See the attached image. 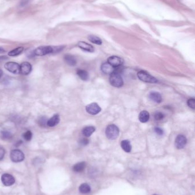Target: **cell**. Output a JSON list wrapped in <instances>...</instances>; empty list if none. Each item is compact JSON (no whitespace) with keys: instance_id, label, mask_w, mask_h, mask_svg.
I'll use <instances>...</instances> for the list:
<instances>
[{"instance_id":"cell-2","label":"cell","mask_w":195,"mask_h":195,"mask_svg":"<svg viewBox=\"0 0 195 195\" xmlns=\"http://www.w3.org/2000/svg\"><path fill=\"white\" fill-rule=\"evenodd\" d=\"M105 134L108 139L115 140L119 135V129L115 124H110L106 128Z\"/></svg>"},{"instance_id":"cell-18","label":"cell","mask_w":195,"mask_h":195,"mask_svg":"<svg viewBox=\"0 0 195 195\" xmlns=\"http://www.w3.org/2000/svg\"><path fill=\"white\" fill-rule=\"evenodd\" d=\"M77 74L80 77V79L84 81H87L89 80V75L87 71L83 69H78L77 70Z\"/></svg>"},{"instance_id":"cell-30","label":"cell","mask_w":195,"mask_h":195,"mask_svg":"<svg viewBox=\"0 0 195 195\" xmlns=\"http://www.w3.org/2000/svg\"><path fill=\"white\" fill-rule=\"evenodd\" d=\"M32 0H21L20 4V7L23 8V7L26 6V5H28V4L30 3V2Z\"/></svg>"},{"instance_id":"cell-25","label":"cell","mask_w":195,"mask_h":195,"mask_svg":"<svg viewBox=\"0 0 195 195\" xmlns=\"http://www.w3.org/2000/svg\"><path fill=\"white\" fill-rule=\"evenodd\" d=\"M1 135L2 138L3 139H10L12 138V134L9 131H2L1 132Z\"/></svg>"},{"instance_id":"cell-26","label":"cell","mask_w":195,"mask_h":195,"mask_svg":"<svg viewBox=\"0 0 195 195\" xmlns=\"http://www.w3.org/2000/svg\"><path fill=\"white\" fill-rule=\"evenodd\" d=\"M47 118H46L45 116H41L39 118V119L38 120V123L41 127H45L47 123Z\"/></svg>"},{"instance_id":"cell-20","label":"cell","mask_w":195,"mask_h":195,"mask_svg":"<svg viewBox=\"0 0 195 195\" xmlns=\"http://www.w3.org/2000/svg\"><path fill=\"white\" fill-rule=\"evenodd\" d=\"M121 147L124 151L126 152H130L132 150V146L131 143L128 140H124L121 142Z\"/></svg>"},{"instance_id":"cell-37","label":"cell","mask_w":195,"mask_h":195,"mask_svg":"<svg viewBox=\"0 0 195 195\" xmlns=\"http://www.w3.org/2000/svg\"></svg>"},{"instance_id":"cell-24","label":"cell","mask_w":195,"mask_h":195,"mask_svg":"<svg viewBox=\"0 0 195 195\" xmlns=\"http://www.w3.org/2000/svg\"><path fill=\"white\" fill-rule=\"evenodd\" d=\"M91 187L87 183L82 184L79 187V191L81 193L86 194L91 191Z\"/></svg>"},{"instance_id":"cell-16","label":"cell","mask_w":195,"mask_h":195,"mask_svg":"<svg viewBox=\"0 0 195 195\" xmlns=\"http://www.w3.org/2000/svg\"><path fill=\"white\" fill-rule=\"evenodd\" d=\"M64 60L65 62L71 66H75L77 64L76 58L71 54H66L64 56Z\"/></svg>"},{"instance_id":"cell-6","label":"cell","mask_w":195,"mask_h":195,"mask_svg":"<svg viewBox=\"0 0 195 195\" xmlns=\"http://www.w3.org/2000/svg\"><path fill=\"white\" fill-rule=\"evenodd\" d=\"M4 68L8 72L14 74H18L20 73V65L14 62H8L4 65Z\"/></svg>"},{"instance_id":"cell-1","label":"cell","mask_w":195,"mask_h":195,"mask_svg":"<svg viewBox=\"0 0 195 195\" xmlns=\"http://www.w3.org/2000/svg\"><path fill=\"white\" fill-rule=\"evenodd\" d=\"M65 48L64 46H43L36 48L33 51L34 56H44L49 54L59 53L62 51Z\"/></svg>"},{"instance_id":"cell-21","label":"cell","mask_w":195,"mask_h":195,"mask_svg":"<svg viewBox=\"0 0 195 195\" xmlns=\"http://www.w3.org/2000/svg\"><path fill=\"white\" fill-rule=\"evenodd\" d=\"M86 167V163L83 162L76 164L73 167V170L75 172H82Z\"/></svg>"},{"instance_id":"cell-22","label":"cell","mask_w":195,"mask_h":195,"mask_svg":"<svg viewBox=\"0 0 195 195\" xmlns=\"http://www.w3.org/2000/svg\"><path fill=\"white\" fill-rule=\"evenodd\" d=\"M24 47H22V46L18 47L12 50L10 52H9L8 56L10 57H16V56H19L22 52H24Z\"/></svg>"},{"instance_id":"cell-15","label":"cell","mask_w":195,"mask_h":195,"mask_svg":"<svg viewBox=\"0 0 195 195\" xmlns=\"http://www.w3.org/2000/svg\"><path fill=\"white\" fill-rule=\"evenodd\" d=\"M60 116L58 114H55L52 116L51 119L48 120L47 125L48 127H55L60 123Z\"/></svg>"},{"instance_id":"cell-10","label":"cell","mask_w":195,"mask_h":195,"mask_svg":"<svg viewBox=\"0 0 195 195\" xmlns=\"http://www.w3.org/2000/svg\"><path fill=\"white\" fill-rule=\"evenodd\" d=\"M187 143V139L186 138V137L183 135H179L176 137L175 139L176 147L177 149H182L183 148L186 144Z\"/></svg>"},{"instance_id":"cell-11","label":"cell","mask_w":195,"mask_h":195,"mask_svg":"<svg viewBox=\"0 0 195 195\" xmlns=\"http://www.w3.org/2000/svg\"><path fill=\"white\" fill-rule=\"evenodd\" d=\"M20 73L22 75L27 76L32 72V64L28 62H24L20 64Z\"/></svg>"},{"instance_id":"cell-34","label":"cell","mask_w":195,"mask_h":195,"mask_svg":"<svg viewBox=\"0 0 195 195\" xmlns=\"http://www.w3.org/2000/svg\"><path fill=\"white\" fill-rule=\"evenodd\" d=\"M8 60V58L6 56H0V62L4 60Z\"/></svg>"},{"instance_id":"cell-28","label":"cell","mask_w":195,"mask_h":195,"mask_svg":"<svg viewBox=\"0 0 195 195\" xmlns=\"http://www.w3.org/2000/svg\"><path fill=\"white\" fill-rule=\"evenodd\" d=\"M165 116L164 115L163 113L161 112H156L154 114V118L156 120H161L164 118Z\"/></svg>"},{"instance_id":"cell-31","label":"cell","mask_w":195,"mask_h":195,"mask_svg":"<svg viewBox=\"0 0 195 195\" xmlns=\"http://www.w3.org/2000/svg\"><path fill=\"white\" fill-rule=\"evenodd\" d=\"M89 142V141L87 138H82L80 140V142H79L80 144L83 146H85L88 145Z\"/></svg>"},{"instance_id":"cell-35","label":"cell","mask_w":195,"mask_h":195,"mask_svg":"<svg viewBox=\"0 0 195 195\" xmlns=\"http://www.w3.org/2000/svg\"><path fill=\"white\" fill-rule=\"evenodd\" d=\"M4 52H5V50H4V49L0 48V53H4Z\"/></svg>"},{"instance_id":"cell-9","label":"cell","mask_w":195,"mask_h":195,"mask_svg":"<svg viewBox=\"0 0 195 195\" xmlns=\"http://www.w3.org/2000/svg\"><path fill=\"white\" fill-rule=\"evenodd\" d=\"M1 181L2 183L4 184V185L9 187L14 184L15 179L13 176L10 174H4L1 176Z\"/></svg>"},{"instance_id":"cell-29","label":"cell","mask_w":195,"mask_h":195,"mask_svg":"<svg viewBox=\"0 0 195 195\" xmlns=\"http://www.w3.org/2000/svg\"><path fill=\"white\" fill-rule=\"evenodd\" d=\"M188 106L192 109L195 108V99L194 98H191L188 99L187 102Z\"/></svg>"},{"instance_id":"cell-4","label":"cell","mask_w":195,"mask_h":195,"mask_svg":"<svg viewBox=\"0 0 195 195\" xmlns=\"http://www.w3.org/2000/svg\"><path fill=\"white\" fill-rule=\"evenodd\" d=\"M137 76L140 80L144 82L150 84H156L157 82V80L156 78L145 71L141 70L138 72Z\"/></svg>"},{"instance_id":"cell-17","label":"cell","mask_w":195,"mask_h":195,"mask_svg":"<svg viewBox=\"0 0 195 195\" xmlns=\"http://www.w3.org/2000/svg\"><path fill=\"white\" fill-rule=\"evenodd\" d=\"M150 115L149 112L146 111V110H144L142 111L139 114V119L140 122L141 123H146L149 119Z\"/></svg>"},{"instance_id":"cell-23","label":"cell","mask_w":195,"mask_h":195,"mask_svg":"<svg viewBox=\"0 0 195 195\" xmlns=\"http://www.w3.org/2000/svg\"><path fill=\"white\" fill-rule=\"evenodd\" d=\"M88 39L92 43L98 45H100L102 44V40L99 37L94 35H90L88 36Z\"/></svg>"},{"instance_id":"cell-36","label":"cell","mask_w":195,"mask_h":195,"mask_svg":"<svg viewBox=\"0 0 195 195\" xmlns=\"http://www.w3.org/2000/svg\"><path fill=\"white\" fill-rule=\"evenodd\" d=\"M3 76V72L1 69H0V78Z\"/></svg>"},{"instance_id":"cell-27","label":"cell","mask_w":195,"mask_h":195,"mask_svg":"<svg viewBox=\"0 0 195 195\" xmlns=\"http://www.w3.org/2000/svg\"><path fill=\"white\" fill-rule=\"evenodd\" d=\"M23 138L26 141H30L32 139V136H33V134L30 131H27L25 132L23 134Z\"/></svg>"},{"instance_id":"cell-3","label":"cell","mask_w":195,"mask_h":195,"mask_svg":"<svg viewBox=\"0 0 195 195\" xmlns=\"http://www.w3.org/2000/svg\"><path fill=\"white\" fill-rule=\"evenodd\" d=\"M109 82L112 86L115 88H121L123 85V80L118 72L115 71L110 75Z\"/></svg>"},{"instance_id":"cell-8","label":"cell","mask_w":195,"mask_h":195,"mask_svg":"<svg viewBox=\"0 0 195 195\" xmlns=\"http://www.w3.org/2000/svg\"><path fill=\"white\" fill-rule=\"evenodd\" d=\"M108 63L110 64L113 68H118L123 64L124 60L119 57L111 56L108 58Z\"/></svg>"},{"instance_id":"cell-32","label":"cell","mask_w":195,"mask_h":195,"mask_svg":"<svg viewBox=\"0 0 195 195\" xmlns=\"http://www.w3.org/2000/svg\"><path fill=\"white\" fill-rule=\"evenodd\" d=\"M155 131L158 135H163L164 134V130L160 127H155Z\"/></svg>"},{"instance_id":"cell-5","label":"cell","mask_w":195,"mask_h":195,"mask_svg":"<svg viewBox=\"0 0 195 195\" xmlns=\"http://www.w3.org/2000/svg\"><path fill=\"white\" fill-rule=\"evenodd\" d=\"M10 158L13 162L19 163L24 160L25 159V155L21 150L16 149L13 150L11 151Z\"/></svg>"},{"instance_id":"cell-33","label":"cell","mask_w":195,"mask_h":195,"mask_svg":"<svg viewBox=\"0 0 195 195\" xmlns=\"http://www.w3.org/2000/svg\"><path fill=\"white\" fill-rule=\"evenodd\" d=\"M5 154V150L2 147H0V161L3 159Z\"/></svg>"},{"instance_id":"cell-14","label":"cell","mask_w":195,"mask_h":195,"mask_svg":"<svg viewBox=\"0 0 195 195\" xmlns=\"http://www.w3.org/2000/svg\"><path fill=\"white\" fill-rule=\"evenodd\" d=\"M148 96L150 99L157 103H160L162 102V96L159 92H150Z\"/></svg>"},{"instance_id":"cell-19","label":"cell","mask_w":195,"mask_h":195,"mask_svg":"<svg viewBox=\"0 0 195 195\" xmlns=\"http://www.w3.org/2000/svg\"><path fill=\"white\" fill-rule=\"evenodd\" d=\"M96 131V128L93 126H87L83 130V134L85 137H89L92 135V134Z\"/></svg>"},{"instance_id":"cell-13","label":"cell","mask_w":195,"mask_h":195,"mask_svg":"<svg viewBox=\"0 0 195 195\" xmlns=\"http://www.w3.org/2000/svg\"><path fill=\"white\" fill-rule=\"evenodd\" d=\"M78 46L82 49L85 52L93 53L95 51V48L91 45V44H89L87 42H85L84 41H80L78 43Z\"/></svg>"},{"instance_id":"cell-7","label":"cell","mask_w":195,"mask_h":195,"mask_svg":"<svg viewBox=\"0 0 195 195\" xmlns=\"http://www.w3.org/2000/svg\"><path fill=\"white\" fill-rule=\"evenodd\" d=\"M86 111L88 114L95 115L98 114L101 111V108L96 103H92L86 106Z\"/></svg>"},{"instance_id":"cell-12","label":"cell","mask_w":195,"mask_h":195,"mask_svg":"<svg viewBox=\"0 0 195 195\" xmlns=\"http://www.w3.org/2000/svg\"><path fill=\"white\" fill-rule=\"evenodd\" d=\"M101 70L103 73L107 75H111L113 72L116 71V68H113L109 63H104L101 67Z\"/></svg>"}]
</instances>
